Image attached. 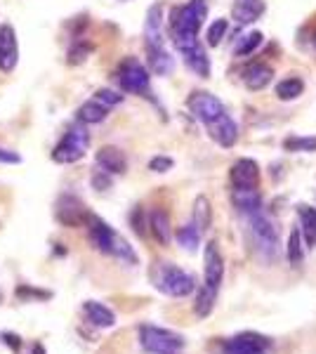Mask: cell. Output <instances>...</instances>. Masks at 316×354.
I'll return each mask as SVG.
<instances>
[{
    "label": "cell",
    "instance_id": "cell-1",
    "mask_svg": "<svg viewBox=\"0 0 316 354\" xmlns=\"http://www.w3.org/2000/svg\"><path fill=\"white\" fill-rule=\"evenodd\" d=\"M85 227H88L90 243H93L100 253L111 255V258L125 262V265H137L135 248H132V245L125 241L116 230H111V227H109L102 218H97V215L90 213L88 220H85Z\"/></svg>",
    "mask_w": 316,
    "mask_h": 354
},
{
    "label": "cell",
    "instance_id": "cell-2",
    "mask_svg": "<svg viewBox=\"0 0 316 354\" xmlns=\"http://www.w3.org/2000/svg\"><path fill=\"white\" fill-rule=\"evenodd\" d=\"M245 222H248V234L257 255L264 262H277L281 253V232L277 220L269 218L267 210L262 208L252 215H245Z\"/></svg>",
    "mask_w": 316,
    "mask_h": 354
},
{
    "label": "cell",
    "instance_id": "cell-3",
    "mask_svg": "<svg viewBox=\"0 0 316 354\" xmlns=\"http://www.w3.org/2000/svg\"><path fill=\"white\" fill-rule=\"evenodd\" d=\"M154 288L170 298H187L196 290V279L172 262H156L151 270Z\"/></svg>",
    "mask_w": 316,
    "mask_h": 354
},
{
    "label": "cell",
    "instance_id": "cell-4",
    "mask_svg": "<svg viewBox=\"0 0 316 354\" xmlns=\"http://www.w3.org/2000/svg\"><path fill=\"white\" fill-rule=\"evenodd\" d=\"M137 338L147 354H180L185 350V335L163 326H154V324H142Z\"/></svg>",
    "mask_w": 316,
    "mask_h": 354
},
{
    "label": "cell",
    "instance_id": "cell-5",
    "mask_svg": "<svg viewBox=\"0 0 316 354\" xmlns=\"http://www.w3.org/2000/svg\"><path fill=\"white\" fill-rule=\"evenodd\" d=\"M88 147H90V133L85 130L83 123H73L66 128L64 137L57 142V147L53 149V161L62 165L78 163L88 153Z\"/></svg>",
    "mask_w": 316,
    "mask_h": 354
},
{
    "label": "cell",
    "instance_id": "cell-6",
    "mask_svg": "<svg viewBox=\"0 0 316 354\" xmlns=\"http://www.w3.org/2000/svg\"><path fill=\"white\" fill-rule=\"evenodd\" d=\"M116 81L120 85L123 93L130 95H149L151 90V76H149V68L142 64L135 57L120 62V66L116 68Z\"/></svg>",
    "mask_w": 316,
    "mask_h": 354
},
{
    "label": "cell",
    "instance_id": "cell-7",
    "mask_svg": "<svg viewBox=\"0 0 316 354\" xmlns=\"http://www.w3.org/2000/svg\"><path fill=\"white\" fill-rule=\"evenodd\" d=\"M274 342L257 330H243L222 342L220 354H272Z\"/></svg>",
    "mask_w": 316,
    "mask_h": 354
},
{
    "label": "cell",
    "instance_id": "cell-8",
    "mask_svg": "<svg viewBox=\"0 0 316 354\" xmlns=\"http://www.w3.org/2000/svg\"><path fill=\"white\" fill-rule=\"evenodd\" d=\"M208 19V5L205 0H189L187 5L172 10V31H185L198 36Z\"/></svg>",
    "mask_w": 316,
    "mask_h": 354
},
{
    "label": "cell",
    "instance_id": "cell-9",
    "mask_svg": "<svg viewBox=\"0 0 316 354\" xmlns=\"http://www.w3.org/2000/svg\"><path fill=\"white\" fill-rule=\"evenodd\" d=\"M222 281H224V258L220 253V245L215 241H208L203 248V283H201V288L217 298Z\"/></svg>",
    "mask_w": 316,
    "mask_h": 354
},
{
    "label": "cell",
    "instance_id": "cell-10",
    "mask_svg": "<svg viewBox=\"0 0 316 354\" xmlns=\"http://www.w3.org/2000/svg\"><path fill=\"white\" fill-rule=\"evenodd\" d=\"M88 208L85 203L80 201L78 196L73 194H62L57 198V205H55V218L59 225L64 227H85V220H88Z\"/></svg>",
    "mask_w": 316,
    "mask_h": 354
},
{
    "label": "cell",
    "instance_id": "cell-11",
    "mask_svg": "<svg viewBox=\"0 0 316 354\" xmlns=\"http://www.w3.org/2000/svg\"><path fill=\"white\" fill-rule=\"evenodd\" d=\"M187 106H189V111H192L201 123L215 121L217 116H222V113L227 111V109H224L220 97H215V95H210V93H203V90L189 95Z\"/></svg>",
    "mask_w": 316,
    "mask_h": 354
},
{
    "label": "cell",
    "instance_id": "cell-12",
    "mask_svg": "<svg viewBox=\"0 0 316 354\" xmlns=\"http://www.w3.org/2000/svg\"><path fill=\"white\" fill-rule=\"evenodd\" d=\"M232 189H257L260 187V165L252 158H239L229 170Z\"/></svg>",
    "mask_w": 316,
    "mask_h": 354
},
{
    "label": "cell",
    "instance_id": "cell-13",
    "mask_svg": "<svg viewBox=\"0 0 316 354\" xmlns=\"http://www.w3.org/2000/svg\"><path fill=\"white\" fill-rule=\"evenodd\" d=\"M205 128H208L210 137L222 147V149H232V147L239 142V125L227 111H224L222 116H217L215 121L205 123Z\"/></svg>",
    "mask_w": 316,
    "mask_h": 354
},
{
    "label": "cell",
    "instance_id": "cell-14",
    "mask_svg": "<svg viewBox=\"0 0 316 354\" xmlns=\"http://www.w3.org/2000/svg\"><path fill=\"white\" fill-rule=\"evenodd\" d=\"M19 62V45H17V33L10 24H0V71H15Z\"/></svg>",
    "mask_w": 316,
    "mask_h": 354
},
{
    "label": "cell",
    "instance_id": "cell-15",
    "mask_svg": "<svg viewBox=\"0 0 316 354\" xmlns=\"http://www.w3.org/2000/svg\"><path fill=\"white\" fill-rule=\"evenodd\" d=\"M97 165H100V170H104L109 175H125V170H128V156H125L123 151L118 149V147H102L100 151H97Z\"/></svg>",
    "mask_w": 316,
    "mask_h": 354
},
{
    "label": "cell",
    "instance_id": "cell-16",
    "mask_svg": "<svg viewBox=\"0 0 316 354\" xmlns=\"http://www.w3.org/2000/svg\"><path fill=\"white\" fill-rule=\"evenodd\" d=\"M241 78H243L245 88L252 90V93H260V90H264L274 81V68L269 64H264V62H255V64L243 68V76Z\"/></svg>",
    "mask_w": 316,
    "mask_h": 354
},
{
    "label": "cell",
    "instance_id": "cell-17",
    "mask_svg": "<svg viewBox=\"0 0 316 354\" xmlns=\"http://www.w3.org/2000/svg\"><path fill=\"white\" fill-rule=\"evenodd\" d=\"M147 227L151 230L154 239L160 243V245H170L172 241V222H170V215L165 213L163 208H154L147 218Z\"/></svg>",
    "mask_w": 316,
    "mask_h": 354
},
{
    "label": "cell",
    "instance_id": "cell-18",
    "mask_svg": "<svg viewBox=\"0 0 316 354\" xmlns=\"http://www.w3.org/2000/svg\"><path fill=\"white\" fill-rule=\"evenodd\" d=\"M145 38L147 45H163V5L156 3L147 10L145 21Z\"/></svg>",
    "mask_w": 316,
    "mask_h": 354
},
{
    "label": "cell",
    "instance_id": "cell-19",
    "mask_svg": "<svg viewBox=\"0 0 316 354\" xmlns=\"http://www.w3.org/2000/svg\"><path fill=\"white\" fill-rule=\"evenodd\" d=\"M83 314H85V319H88V322L97 328L116 326V314L109 310L106 305H102V302H95V300L83 302Z\"/></svg>",
    "mask_w": 316,
    "mask_h": 354
},
{
    "label": "cell",
    "instance_id": "cell-20",
    "mask_svg": "<svg viewBox=\"0 0 316 354\" xmlns=\"http://www.w3.org/2000/svg\"><path fill=\"white\" fill-rule=\"evenodd\" d=\"M232 203L243 218L264 208L262 196L257 189H232Z\"/></svg>",
    "mask_w": 316,
    "mask_h": 354
},
{
    "label": "cell",
    "instance_id": "cell-21",
    "mask_svg": "<svg viewBox=\"0 0 316 354\" xmlns=\"http://www.w3.org/2000/svg\"><path fill=\"white\" fill-rule=\"evenodd\" d=\"M147 59H149V68L156 76H168L172 68H175V59L165 50V45H147Z\"/></svg>",
    "mask_w": 316,
    "mask_h": 354
},
{
    "label": "cell",
    "instance_id": "cell-22",
    "mask_svg": "<svg viewBox=\"0 0 316 354\" xmlns=\"http://www.w3.org/2000/svg\"><path fill=\"white\" fill-rule=\"evenodd\" d=\"M267 5L264 0H236L234 5V19L239 21L241 26H248L252 21H257L264 15Z\"/></svg>",
    "mask_w": 316,
    "mask_h": 354
},
{
    "label": "cell",
    "instance_id": "cell-23",
    "mask_svg": "<svg viewBox=\"0 0 316 354\" xmlns=\"http://www.w3.org/2000/svg\"><path fill=\"white\" fill-rule=\"evenodd\" d=\"M297 220H300V234L304 245L314 248L316 245V208L312 205H297Z\"/></svg>",
    "mask_w": 316,
    "mask_h": 354
},
{
    "label": "cell",
    "instance_id": "cell-24",
    "mask_svg": "<svg viewBox=\"0 0 316 354\" xmlns=\"http://www.w3.org/2000/svg\"><path fill=\"white\" fill-rule=\"evenodd\" d=\"M106 116H109V109L104 104H100L97 100L83 102L76 111V121L83 123V125H97V123L106 121Z\"/></svg>",
    "mask_w": 316,
    "mask_h": 354
},
{
    "label": "cell",
    "instance_id": "cell-25",
    "mask_svg": "<svg viewBox=\"0 0 316 354\" xmlns=\"http://www.w3.org/2000/svg\"><path fill=\"white\" fill-rule=\"evenodd\" d=\"M182 55H185V64L189 66V71H194L201 78L210 76V59H208V55H205V50L201 48V43Z\"/></svg>",
    "mask_w": 316,
    "mask_h": 354
},
{
    "label": "cell",
    "instance_id": "cell-26",
    "mask_svg": "<svg viewBox=\"0 0 316 354\" xmlns=\"http://www.w3.org/2000/svg\"><path fill=\"white\" fill-rule=\"evenodd\" d=\"M304 253H307V245H304L300 227H295V230H290L288 243H286V258L292 267H300L304 262Z\"/></svg>",
    "mask_w": 316,
    "mask_h": 354
},
{
    "label": "cell",
    "instance_id": "cell-27",
    "mask_svg": "<svg viewBox=\"0 0 316 354\" xmlns=\"http://www.w3.org/2000/svg\"><path fill=\"white\" fill-rule=\"evenodd\" d=\"M192 222L198 227L201 232H208V230H210V222H212V208H210L208 196H196V201H194V215H192Z\"/></svg>",
    "mask_w": 316,
    "mask_h": 354
},
{
    "label": "cell",
    "instance_id": "cell-28",
    "mask_svg": "<svg viewBox=\"0 0 316 354\" xmlns=\"http://www.w3.org/2000/svg\"><path fill=\"white\" fill-rule=\"evenodd\" d=\"M300 95H304V81L297 76H290V78H284L279 85H277V97L281 102H292L297 100Z\"/></svg>",
    "mask_w": 316,
    "mask_h": 354
},
{
    "label": "cell",
    "instance_id": "cell-29",
    "mask_svg": "<svg viewBox=\"0 0 316 354\" xmlns=\"http://www.w3.org/2000/svg\"><path fill=\"white\" fill-rule=\"evenodd\" d=\"M201 232L194 222H189V225H185V227H180L177 230V234H175V239H177V243L182 245L185 250H189V253H194V250L198 248L201 245Z\"/></svg>",
    "mask_w": 316,
    "mask_h": 354
},
{
    "label": "cell",
    "instance_id": "cell-30",
    "mask_svg": "<svg viewBox=\"0 0 316 354\" xmlns=\"http://www.w3.org/2000/svg\"><path fill=\"white\" fill-rule=\"evenodd\" d=\"M284 149L290 153H314L316 151V135H292L284 140Z\"/></svg>",
    "mask_w": 316,
    "mask_h": 354
},
{
    "label": "cell",
    "instance_id": "cell-31",
    "mask_svg": "<svg viewBox=\"0 0 316 354\" xmlns=\"http://www.w3.org/2000/svg\"><path fill=\"white\" fill-rule=\"evenodd\" d=\"M262 41H264V36L260 31H250V33H245L243 38H241V43L236 45V57H248V55H252L255 53L257 48L262 45Z\"/></svg>",
    "mask_w": 316,
    "mask_h": 354
},
{
    "label": "cell",
    "instance_id": "cell-32",
    "mask_svg": "<svg viewBox=\"0 0 316 354\" xmlns=\"http://www.w3.org/2000/svg\"><path fill=\"white\" fill-rule=\"evenodd\" d=\"M93 45L90 43H85V41H76L71 45V50H68V55H66V62L68 64H83L85 59H88L90 55H93Z\"/></svg>",
    "mask_w": 316,
    "mask_h": 354
},
{
    "label": "cell",
    "instance_id": "cell-33",
    "mask_svg": "<svg viewBox=\"0 0 316 354\" xmlns=\"http://www.w3.org/2000/svg\"><path fill=\"white\" fill-rule=\"evenodd\" d=\"M227 28H229L227 19H215V21H212L210 28H208V45H210V48H217V45L224 41V36H227Z\"/></svg>",
    "mask_w": 316,
    "mask_h": 354
},
{
    "label": "cell",
    "instance_id": "cell-34",
    "mask_svg": "<svg viewBox=\"0 0 316 354\" xmlns=\"http://www.w3.org/2000/svg\"><path fill=\"white\" fill-rule=\"evenodd\" d=\"M172 43H175V48L180 50V53H187V50H192L198 45V36L185 33V31H172Z\"/></svg>",
    "mask_w": 316,
    "mask_h": 354
},
{
    "label": "cell",
    "instance_id": "cell-35",
    "mask_svg": "<svg viewBox=\"0 0 316 354\" xmlns=\"http://www.w3.org/2000/svg\"><path fill=\"white\" fill-rule=\"evenodd\" d=\"M93 100H97V102H100V104H104L106 109H113V106H118L120 102H123V95L116 93V90L102 88V90H97Z\"/></svg>",
    "mask_w": 316,
    "mask_h": 354
},
{
    "label": "cell",
    "instance_id": "cell-36",
    "mask_svg": "<svg viewBox=\"0 0 316 354\" xmlns=\"http://www.w3.org/2000/svg\"><path fill=\"white\" fill-rule=\"evenodd\" d=\"M15 293L19 300H50L53 298L50 290H40V288H31V286H19Z\"/></svg>",
    "mask_w": 316,
    "mask_h": 354
},
{
    "label": "cell",
    "instance_id": "cell-37",
    "mask_svg": "<svg viewBox=\"0 0 316 354\" xmlns=\"http://www.w3.org/2000/svg\"><path fill=\"white\" fill-rule=\"evenodd\" d=\"M130 225L135 234H140V236H145L147 234V218H145V208L142 205H135V210L130 213Z\"/></svg>",
    "mask_w": 316,
    "mask_h": 354
},
{
    "label": "cell",
    "instance_id": "cell-38",
    "mask_svg": "<svg viewBox=\"0 0 316 354\" xmlns=\"http://www.w3.org/2000/svg\"><path fill=\"white\" fill-rule=\"evenodd\" d=\"M172 165H175V161L170 156H154L149 161V170L151 173H168V170H172Z\"/></svg>",
    "mask_w": 316,
    "mask_h": 354
},
{
    "label": "cell",
    "instance_id": "cell-39",
    "mask_svg": "<svg viewBox=\"0 0 316 354\" xmlns=\"http://www.w3.org/2000/svg\"><path fill=\"white\" fill-rule=\"evenodd\" d=\"M90 182H93V187H95L97 192L111 189V175L104 173V170H95L93 177H90Z\"/></svg>",
    "mask_w": 316,
    "mask_h": 354
},
{
    "label": "cell",
    "instance_id": "cell-40",
    "mask_svg": "<svg viewBox=\"0 0 316 354\" xmlns=\"http://www.w3.org/2000/svg\"><path fill=\"white\" fill-rule=\"evenodd\" d=\"M0 163H10V165H17L21 163V156L12 149H5V147H0Z\"/></svg>",
    "mask_w": 316,
    "mask_h": 354
},
{
    "label": "cell",
    "instance_id": "cell-41",
    "mask_svg": "<svg viewBox=\"0 0 316 354\" xmlns=\"http://www.w3.org/2000/svg\"><path fill=\"white\" fill-rule=\"evenodd\" d=\"M0 340H3L5 345H8L12 352H19V350H21V338H19V335H15V333H3V335H0Z\"/></svg>",
    "mask_w": 316,
    "mask_h": 354
},
{
    "label": "cell",
    "instance_id": "cell-42",
    "mask_svg": "<svg viewBox=\"0 0 316 354\" xmlns=\"http://www.w3.org/2000/svg\"><path fill=\"white\" fill-rule=\"evenodd\" d=\"M31 354H45V347L40 345V342H36V345H33V350H31Z\"/></svg>",
    "mask_w": 316,
    "mask_h": 354
},
{
    "label": "cell",
    "instance_id": "cell-43",
    "mask_svg": "<svg viewBox=\"0 0 316 354\" xmlns=\"http://www.w3.org/2000/svg\"><path fill=\"white\" fill-rule=\"evenodd\" d=\"M314 45H316V38H314Z\"/></svg>",
    "mask_w": 316,
    "mask_h": 354
}]
</instances>
